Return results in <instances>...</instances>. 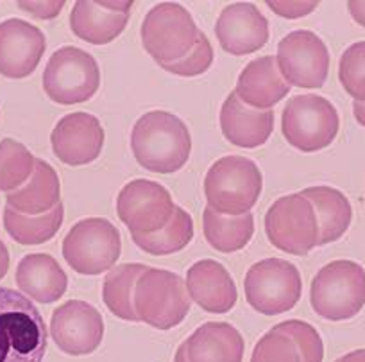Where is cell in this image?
I'll return each instance as SVG.
<instances>
[{"mask_svg": "<svg viewBox=\"0 0 365 362\" xmlns=\"http://www.w3.org/2000/svg\"><path fill=\"white\" fill-rule=\"evenodd\" d=\"M9 269V251L6 244L0 241V280L4 278Z\"/></svg>", "mask_w": 365, "mask_h": 362, "instance_id": "obj_38", "label": "cell"}, {"mask_svg": "<svg viewBox=\"0 0 365 362\" xmlns=\"http://www.w3.org/2000/svg\"><path fill=\"white\" fill-rule=\"evenodd\" d=\"M187 291L192 300L206 312L226 314L237 303V286L230 271L220 262L205 258L187 271Z\"/></svg>", "mask_w": 365, "mask_h": 362, "instance_id": "obj_19", "label": "cell"}, {"mask_svg": "<svg viewBox=\"0 0 365 362\" xmlns=\"http://www.w3.org/2000/svg\"><path fill=\"white\" fill-rule=\"evenodd\" d=\"M270 9L278 15L287 16V19H297L304 16L317 8V2H267Z\"/></svg>", "mask_w": 365, "mask_h": 362, "instance_id": "obj_35", "label": "cell"}, {"mask_svg": "<svg viewBox=\"0 0 365 362\" xmlns=\"http://www.w3.org/2000/svg\"><path fill=\"white\" fill-rule=\"evenodd\" d=\"M45 34L33 24L9 19L0 24V74L22 79L36 70L45 54Z\"/></svg>", "mask_w": 365, "mask_h": 362, "instance_id": "obj_16", "label": "cell"}, {"mask_svg": "<svg viewBox=\"0 0 365 362\" xmlns=\"http://www.w3.org/2000/svg\"><path fill=\"white\" fill-rule=\"evenodd\" d=\"M289 92L290 84L279 72L274 56H262L249 61L240 72L235 90L242 103L259 110H272Z\"/></svg>", "mask_w": 365, "mask_h": 362, "instance_id": "obj_20", "label": "cell"}, {"mask_svg": "<svg viewBox=\"0 0 365 362\" xmlns=\"http://www.w3.org/2000/svg\"><path fill=\"white\" fill-rule=\"evenodd\" d=\"M353 114H354V119L358 121V124L365 128V103H358V101H354Z\"/></svg>", "mask_w": 365, "mask_h": 362, "instance_id": "obj_40", "label": "cell"}, {"mask_svg": "<svg viewBox=\"0 0 365 362\" xmlns=\"http://www.w3.org/2000/svg\"><path fill=\"white\" fill-rule=\"evenodd\" d=\"M262 188L263 176L258 165L238 154L217 160L205 178L208 206L224 216H244L251 212Z\"/></svg>", "mask_w": 365, "mask_h": 362, "instance_id": "obj_3", "label": "cell"}, {"mask_svg": "<svg viewBox=\"0 0 365 362\" xmlns=\"http://www.w3.org/2000/svg\"><path fill=\"white\" fill-rule=\"evenodd\" d=\"M220 129L227 142L244 149L263 146L274 131V111L255 110L230 94L220 110Z\"/></svg>", "mask_w": 365, "mask_h": 362, "instance_id": "obj_21", "label": "cell"}, {"mask_svg": "<svg viewBox=\"0 0 365 362\" xmlns=\"http://www.w3.org/2000/svg\"><path fill=\"white\" fill-rule=\"evenodd\" d=\"M310 303L328 321L354 318L365 305V271L353 260H335L312 280Z\"/></svg>", "mask_w": 365, "mask_h": 362, "instance_id": "obj_5", "label": "cell"}, {"mask_svg": "<svg viewBox=\"0 0 365 362\" xmlns=\"http://www.w3.org/2000/svg\"><path fill=\"white\" fill-rule=\"evenodd\" d=\"M131 149L143 169L170 174L190 158L192 136L187 124L168 111H149L136 121L131 131Z\"/></svg>", "mask_w": 365, "mask_h": 362, "instance_id": "obj_1", "label": "cell"}, {"mask_svg": "<svg viewBox=\"0 0 365 362\" xmlns=\"http://www.w3.org/2000/svg\"><path fill=\"white\" fill-rule=\"evenodd\" d=\"M174 362H188V358H187V351H185V346H182V344H179L178 351H175Z\"/></svg>", "mask_w": 365, "mask_h": 362, "instance_id": "obj_41", "label": "cell"}, {"mask_svg": "<svg viewBox=\"0 0 365 362\" xmlns=\"http://www.w3.org/2000/svg\"><path fill=\"white\" fill-rule=\"evenodd\" d=\"M101 86L99 63L90 52L61 47L48 58L43 72V90L48 99L68 106L90 101Z\"/></svg>", "mask_w": 365, "mask_h": 362, "instance_id": "obj_10", "label": "cell"}, {"mask_svg": "<svg viewBox=\"0 0 365 362\" xmlns=\"http://www.w3.org/2000/svg\"><path fill=\"white\" fill-rule=\"evenodd\" d=\"M133 2H76L70 13V29L81 40L106 45L128 27Z\"/></svg>", "mask_w": 365, "mask_h": 362, "instance_id": "obj_18", "label": "cell"}, {"mask_svg": "<svg viewBox=\"0 0 365 362\" xmlns=\"http://www.w3.org/2000/svg\"><path fill=\"white\" fill-rule=\"evenodd\" d=\"M213 47L210 44V40L206 38V34H199V40L195 44V47L188 52L185 58H181L179 61L168 63V65H163L161 69L168 70L170 74H175V76L182 77H194L199 76V74H205L206 70L212 66L213 63Z\"/></svg>", "mask_w": 365, "mask_h": 362, "instance_id": "obj_33", "label": "cell"}, {"mask_svg": "<svg viewBox=\"0 0 365 362\" xmlns=\"http://www.w3.org/2000/svg\"><path fill=\"white\" fill-rule=\"evenodd\" d=\"M63 258L76 273L96 276L111 271L122 251L120 231L111 221L88 217L70 228L63 238Z\"/></svg>", "mask_w": 365, "mask_h": 362, "instance_id": "obj_6", "label": "cell"}, {"mask_svg": "<svg viewBox=\"0 0 365 362\" xmlns=\"http://www.w3.org/2000/svg\"><path fill=\"white\" fill-rule=\"evenodd\" d=\"M202 231L206 242L217 251H240L255 235V217L251 212L244 216H224L208 206L202 213Z\"/></svg>", "mask_w": 365, "mask_h": 362, "instance_id": "obj_26", "label": "cell"}, {"mask_svg": "<svg viewBox=\"0 0 365 362\" xmlns=\"http://www.w3.org/2000/svg\"><path fill=\"white\" fill-rule=\"evenodd\" d=\"M201 31L190 11L174 2L149 9L142 24V44L160 66L179 61L195 47Z\"/></svg>", "mask_w": 365, "mask_h": 362, "instance_id": "obj_7", "label": "cell"}, {"mask_svg": "<svg viewBox=\"0 0 365 362\" xmlns=\"http://www.w3.org/2000/svg\"><path fill=\"white\" fill-rule=\"evenodd\" d=\"M174 208L170 192L149 179H133L117 198V213L131 235L161 230L170 221Z\"/></svg>", "mask_w": 365, "mask_h": 362, "instance_id": "obj_13", "label": "cell"}, {"mask_svg": "<svg viewBox=\"0 0 365 362\" xmlns=\"http://www.w3.org/2000/svg\"><path fill=\"white\" fill-rule=\"evenodd\" d=\"M215 34L220 47L230 54H252L269 41V20L255 4L237 2L222 9Z\"/></svg>", "mask_w": 365, "mask_h": 362, "instance_id": "obj_17", "label": "cell"}, {"mask_svg": "<svg viewBox=\"0 0 365 362\" xmlns=\"http://www.w3.org/2000/svg\"><path fill=\"white\" fill-rule=\"evenodd\" d=\"M244 291L245 300L256 312L278 316L296 307L303 293V280L294 263L282 258H265L249 267Z\"/></svg>", "mask_w": 365, "mask_h": 362, "instance_id": "obj_8", "label": "cell"}, {"mask_svg": "<svg viewBox=\"0 0 365 362\" xmlns=\"http://www.w3.org/2000/svg\"><path fill=\"white\" fill-rule=\"evenodd\" d=\"M145 269L147 266L143 263H120L108 273L103 283V300L111 314L124 321H138L133 305V293L136 280Z\"/></svg>", "mask_w": 365, "mask_h": 362, "instance_id": "obj_29", "label": "cell"}, {"mask_svg": "<svg viewBox=\"0 0 365 362\" xmlns=\"http://www.w3.org/2000/svg\"><path fill=\"white\" fill-rule=\"evenodd\" d=\"M347 8H349L351 16H353L360 26L365 27V2L351 0V2H347Z\"/></svg>", "mask_w": 365, "mask_h": 362, "instance_id": "obj_37", "label": "cell"}, {"mask_svg": "<svg viewBox=\"0 0 365 362\" xmlns=\"http://www.w3.org/2000/svg\"><path fill=\"white\" fill-rule=\"evenodd\" d=\"M16 286L20 293L38 303H54L68 287V276L54 256L47 253H33L20 260L16 267Z\"/></svg>", "mask_w": 365, "mask_h": 362, "instance_id": "obj_22", "label": "cell"}, {"mask_svg": "<svg viewBox=\"0 0 365 362\" xmlns=\"http://www.w3.org/2000/svg\"><path fill=\"white\" fill-rule=\"evenodd\" d=\"M301 194L314 205L319 224L317 246L331 244L339 241L349 228L353 219V208L346 196L333 187L319 185V187L304 188Z\"/></svg>", "mask_w": 365, "mask_h": 362, "instance_id": "obj_25", "label": "cell"}, {"mask_svg": "<svg viewBox=\"0 0 365 362\" xmlns=\"http://www.w3.org/2000/svg\"><path fill=\"white\" fill-rule=\"evenodd\" d=\"M20 9L40 19H52L61 11L65 2H19Z\"/></svg>", "mask_w": 365, "mask_h": 362, "instance_id": "obj_36", "label": "cell"}, {"mask_svg": "<svg viewBox=\"0 0 365 362\" xmlns=\"http://www.w3.org/2000/svg\"><path fill=\"white\" fill-rule=\"evenodd\" d=\"M63 217H65V208L61 203L41 216H26L6 206L4 230L19 244L38 246L56 237L63 224Z\"/></svg>", "mask_w": 365, "mask_h": 362, "instance_id": "obj_27", "label": "cell"}, {"mask_svg": "<svg viewBox=\"0 0 365 362\" xmlns=\"http://www.w3.org/2000/svg\"><path fill=\"white\" fill-rule=\"evenodd\" d=\"M279 325L294 337L303 362H322V358H324V344H322L319 332L310 323L301 321V319H290V321H283Z\"/></svg>", "mask_w": 365, "mask_h": 362, "instance_id": "obj_34", "label": "cell"}, {"mask_svg": "<svg viewBox=\"0 0 365 362\" xmlns=\"http://www.w3.org/2000/svg\"><path fill=\"white\" fill-rule=\"evenodd\" d=\"M131 237L133 242L149 255H172L190 244L194 238V221L187 210L175 206L170 221L161 230L153 231V233H135Z\"/></svg>", "mask_w": 365, "mask_h": 362, "instance_id": "obj_28", "label": "cell"}, {"mask_svg": "<svg viewBox=\"0 0 365 362\" xmlns=\"http://www.w3.org/2000/svg\"><path fill=\"white\" fill-rule=\"evenodd\" d=\"M52 151L70 167L88 165L97 160L104 146V129L91 114H68L56 124L51 135Z\"/></svg>", "mask_w": 365, "mask_h": 362, "instance_id": "obj_15", "label": "cell"}, {"mask_svg": "<svg viewBox=\"0 0 365 362\" xmlns=\"http://www.w3.org/2000/svg\"><path fill=\"white\" fill-rule=\"evenodd\" d=\"M133 305L138 321L158 330H170L187 318L192 298L181 276L167 269L147 267L136 280Z\"/></svg>", "mask_w": 365, "mask_h": 362, "instance_id": "obj_4", "label": "cell"}, {"mask_svg": "<svg viewBox=\"0 0 365 362\" xmlns=\"http://www.w3.org/2000/svg\"><path fill=\"white\" fill-rule=\"evenodd\" d=\"M48 332L26 294L0 286V362H41Z\"/></svg>", "mask_w": 365, "mask_h": 362, "instance_id": "obj_2", "label": "cell"}, {"mask_svg": "<svg viewBox=\"0 0 365 362\" xmlns=\"http://www.w3.org/2000/svg\"><path fill=\"white\" fill-rule=\"evenodd\" d=\"M265 233L270 244L279 251L296 256L308 255L319 241L314 205L303 194L276 199L265 213Z\"/></svg>", "mask_w": 365, "mask_h": 362, "instance_id": "obj_11", "label": "cell"}, {"mask_svg": "<svg viewBox=\"0 0 365 362\" xmlns=\"http://www.w3.org/2000/svg\"><path fill=\"white\" fill-rule=\"evenodd\" d=\"M51 336L63 353L73 357L93 353L104 337L103 314L86 301H66L52 312Z\"/></svg>", "mask_w": 365, "mask_h": 362, "instance_id": "obj_14", "label": "cell"}, {"mask_svg": "<svg viewBox=\"0 0 365 362\" xmlns=\"http://www.w3.org/2000/svg\"><path fill=\"white\" fill-rule=\"evenodd\" d=\"M335 362H365V348L361 350H354L351 353L344 355V357L336 358Z\"/></svg>", "mask_w": 365, "mask_h": 362, "instance_id": "obj_39", "label": "cell"}, {"mask_svg": "<svg viewBox=\"0 0 365 362\" xmlns=\"http://www.w3.org/2000/svg\"><path fill=\"white\" fill-rule=\"evenodd\" d=\"M251 362H303V358L294 337L276 325L256 343Z\"/></svg>", "mask_w": 365, "mask_h": 362, "instance_id": "obj_31", "label": "cell"}, {"mask_svg": "<svg viewBox=\"0 0 365 362\" xmlns=\"http://www.w3.org/2000/svg\"><path fill=\"white\" fill-rule=\"evenodd\" d=\"M182 346L188 362H242L245 343L230 323H205Z\"/></svg>", "mask_w": 365, "mask_h": 362, "instance_id": "obj_23", "label": "cell"}, {"mask_svg": "<svg viewBox=\"0 0 365 362\" xmlns=\"http://www.w3.org/2000/svg\"><path fill=\"white\" fill-rule=\"evenodd\" d=\"M278 69L289 84L321 88L329 74V52L324 41L307 29L287 34L278 45Z\"/></svg>", "mask_w": 365, "mask_h": 362, "instance_id": "obj_12", "label": "cell"}, {"mask_svg": "<svg viewBox=\"0 0 365 362\" xmlns=\"http://www.w3.org/2000/svg\"><path fill=\"white\" fill-rule=\"evenodd\" d=\"M339 128L335 106L317 94L292 97L283 108V136L290 146L303 153L326 149L339 135Z\"/></svg>", "mask_w": 365, "mask_h": 362, "instance_id": "obj_9", "label": "cell"}, {"mask_svg": "<svg viewBox=\"0 0 365 362\" xmlns=\"http://www.w3.org/2000/svg\"><path fill=\"white\" fill-rule=\"evenodd\" d=\"M36 158L24 144L4 139L0 142V192L22 187L33 174Z\"/></svg>", "mask_w": 365, "mask_h": 362, "instance_id": "obj_30", "label": "cell"}, {"mask_svg": "<svg viewBox=\"0 0 365 362\" xmlns=\"http://www.w3.org/2000/svg\"><path fill=\"white\" fill-rule=\"evenodd\" d=\"M6 203L15 212L41 216L61 203V185L58 172L45 160H36L33 174L16 191L6 194Z\"/></svg>", "mask_w": 365, "mask_h": 362, "instance_id": "obj_24", "label": "cell"}, {"mask_svg": "<svg viewBox=\"0 0 365 362\" xmlns=\"http://www.w3.org/2000/svg\"><path fill=\"white\" fill-rule=\"evenodd\" d=\"M339 79L354 101L365 103V41H356L344 51L339 63Z\"/></svg>", "mask_w": 365, "mask_h": 362, "instance_id": "obj_32", "label": "cell"}]
</instances>
